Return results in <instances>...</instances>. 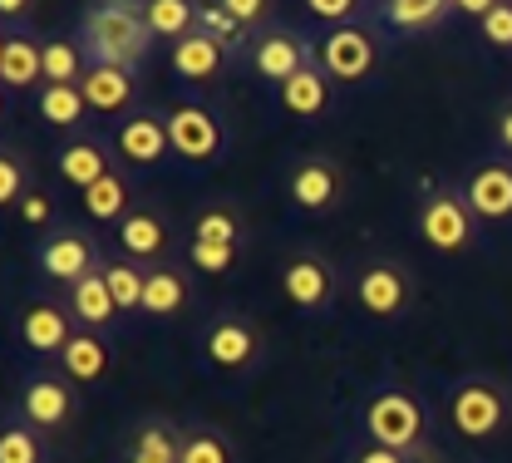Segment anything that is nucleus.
I'll return each instance as SVG.
<instances>
[{"mask_svg": "<svg viewBox=\"0 0 512 463\" xmlns=\"http://www.w3.org/2000/svg\"><path fill=\"white\" fill-rule=\"evenodd\" d=\"M478 45H488L493 55H512V0H498L478 20Z\"/></svg>", "mask_w": 512, "mask_h": 463, "instance_id": "nucleus-41", "label": "nucleus"}, {"mask_svg": "<svg viewBox=\"0 0 512 463\" xmlns=\"http://www.w3.org/2000/svg\"><path fill=\"white\" fill-rule=\"evenodd\" d=\"M84 104L94 119H128L133 109H143V74L138 69H124V65H89L84 79Z\"/></svg>", "mask_w": 512, "mask_h": 463, "instance_id": "nucleus-21", "label": "nucleus"}, {"mask_svg": "<svg viewBox=\"0 0 512 463\" xmlns=\"http://www.w3.org/2000/svg\"><path fill=\"white\" fill-rule=\"evenodd\" d=\"M183 463H237V449L217 424L188 419L183 424Z\"/></svg>", "mask_w": 512, "mask_h": 463, "instance_id": "nucleus-36", "label": "nucleus"}, {"mask_svg": "<svg viewBox=\"0 0 512 463\" xmlns=\"http://www.w3.org/2000/svg\"><path fill=\"white\" fill-rule=\"evenodd\" d=\"M350 296L355 306L380 321V326H394V321H409L414 316V301H419V276L414 266L394 252H370L350 266Z\"/></svg>", "mask_w": 512, "mask_h": 463, "instance_id": "nucleus-6", "label": "nucleus"}, {"mask_svg": "<svg viewBox=\"0 0 512 463\" xmlns=\"http://www.w3.org/2000/svg\"><path fill=\"white\" fill-rule=\"evenodd\" d=\"M281 193L301 217H330L350 202V173L335 153L325 148H306L286 163L281 173Z\"/></svg>", "mask_w": 512, "mask_h": 463, "instance_id": "nucleus-9", "label": "nucleus"}, {"mask_svg": "<svg viewBox=\"0 0 512 463\" xmlns=\"http://www.w3.org/2000/svg\"><path fill=\"white\" fill-rule=\"evenodd\" d=\"M345 463H414V459H404V454L384 449V444H375V439H355V444H350V454H345Z\"/></svg>", "mask_w": 512, "mask_h": 463, "instance_id": "nucleus-44", "label": "nucleus"}, {"mask_svg": "<svg viewBox=\"0 0 512 463\" xmlns=\"http://www.w3.org/2000/svg\"><path fill=\"white\" fill-rule=\"evenodd\" d=\"M74 30H79L94 65H124L138 74L158 45V35L143 15V0H89Z\"/></svg>", "mask_w": 512, "mask_h": 463, "instance_id": "nucleus-2", "label": "nucleus"}, {"mask_svg": "<svg viewBox=\"0 0 512 463\" xmlns=\"http://www.w3.org/2000/svg\"><path fill=\"white\" fill-rule=\"evenodd\" d=\"M79 395L84 390L50 360V365H35V370L20 375V385H15V414L30 419L40 434H64L79 419Z\"/></svg>", "mask_w": 512, "mask_h": 463, "instance_id": "nucleus-12", "label": "nucleus"}, {"mask_svg": "<svg viewBox=\"0 0 512 463\" xmlns=\"http://www.w3.org/2000/svg\"><path fill=\"white\" fill-rule=\"evenodd\" d=\"M0 89L5 99L45 89V35L35 25H0Z\"/></svg>", "mask_w": 512, "mask_h": 463, "instance_id": "nucleus-18", "label": "nucleus"}, {"mask_svg": "<svg viewBox=\"0 0 512 463\" xmlns=\"http://www.w3.org/2000/svg\"><path fill=\"white\" fill-rule=\"evenodd\" d=\"M276 104H281V114H291L296 124H330L335 114H340V84L325 74V65H306L301 74H291L281 89H276Z\"/></svg>", "mask_w": 512, "mask_h": 463, "instance_id": "nucleus-20", "label": "nucleus"}, {"mask_svg": "<svg viewBox=\"0 0 512 463\" xmlns=\"http://www.w3.org/2000/svg\"><path fill=\"white\" fill-rule=\"evenodd\" d=\"M35 183H40V178H35V158H30V148H25L20 138H10V143L0 148V212L10 217Z\"/></svg>", "mask_w": 512, "mask_h": 463, "instance_id": "nucleus-33", "label": "nucleus"}, {"mask_svg": "<svg viewBox=\"0 0 512 463\" xmlns=\"http://www.w3.org/2000/svg\"><path fill=\"white\" fill-rule=\"evenodd\" d=\"M183 262L197 276H232L242 262V247H212V242H183Z\"/></svg>", "mask_w": 512, "mask_h": 463, "instance_id": "nucleus-39", "label": "nucleus"}, {"mask_svg": "<svg viewBox=\"0 0 512 463\" xmlns=\"http://www.w3.org/2000/svg\"><path fill=\"white\" fill-rule=\"evenodd\" d=\"M104 281H109V291H114V306H119V316L124 321H143V291H148V266L133 262L128 252H109L104 257Z\"/></svg>", "mask_w": 512, "mask_h": 463, "instance_id": "nucleus-31", "label": "nucleus"}, {"mask_svg": "<svg viewBox=\"0 0 512 463\" xmlns=\"http://www.w3.org/2000/svg\"><path fill=\"white\" fill-rule=\"evenodd\" d=\"M232 65H237V55H232L227 45H217L212 35H202V30H192L188 40L168 45V74H173V79H178L188 94L222 84Z\"/></svg>", "mask_w": 512, "mask_h": 463, "instance_id": "nucleus-22", "label": "nucleus"}, {"mask_svg": "<svg viewBox=\"0 0 512 463\" xmlns=\"http://www.w3.org/2000/svg\"><path fill=\"white\" fill-rule=\"evenodd\" d=\"M266 326L242 306H217L202 316L197 326V365L222 375V380H242L266 365Z\"/></svg>", "mask_w": 512, "mask_h": 463, "instance_id": "nucleus-3", "label": "nucleus"}, {"mask_svg": "<svg viewBox=\"0 0 512 463\" xmlns=\"http://www.w3.org/2000/svg\"><path fill=\"white\" fill-rule=\"evenodd\" d=\"M444 424L463 444H493L512 429V385L503 375H458L444 395Z\"/></svg>", "mask_w": 512, "mask_h": 463, "instance_id": "nucleus-5", "label": "nucleus"}, {"mask_svg": "<svg viewBox=\"0 0 512 463\" xmlns=\"http://www.w3.org/2000/svg\"><path fill=\"white\" fill-rule=\"evenodd\" d=\"M355 424H360V439H375V444L404 454V459L444 463L434 454V419H429V404L419 399V390H409V385H399V380H384V385H375L370 395L360 399Z\"/></svg>", "mask_w": 512, "mask_h": 463, "instance_id": "nucleus-1", "label": "nucleus"}, {"mask_svg": "<svg viewBox=\"0 0 512 463\" xmlns=\"http://www.w3.org/2000/svg\"><path fill=\"white\" fill-rule=\"evenodd\" d=\"M453 20V0H375L370 25L389 40H424Z\"/></svg>", "mask_w": 512, "mask_h": 463, "instance_id": "nucleus-23", "label": "nucleus"}, {"mask_svg": "<svg viewBox=\"0 0 512 463\" xmlns=\"http://www.w3.org/2000/svg\"><path fill=\"white\" fill-rule=\"evenodd\" d=\"M64 375L79 385V390H99V385H109V375H114V365H119V350H114V335H99V331H79L69 345H64V355L55 360Z\"/></svg>", "mask_w": 512, "mask_h": 463, "instance_id": "nucleus-24", "label": "nucleus"}, {"mask_svg": "<svg viewBox=\"0 0 512 463\" xmlns=\"http://www.w3.org/2000/svg\"><path fill=\"white\" fill-rule=\"evenodd\" d=\"M192 271L183 257L148 266V291H143V321H178L192 306Z\"/></svg>", "mask_w": 512, "mask_h": 463, "instance_id": "nucleus-25", "label": "nucleus"}, {"mask_svg": "<svg viewBox=\"0 0 512 463\" xmlns=\"http://www.w3.org/2000/svg\"><path fill=\"white\" fill-rule=\"evenodd\" d=\"M64 301H69V311H74L79 331L114 335V326L124 321V316H119V306H114V291H109V281H104V266H99V271H89V276H79V281L64 291Z\"/></svg>", "mask_w": 512, "mask_h": 463, "instance_id": "nucleus-29", "label": "nucleus"}, {"mask_svg": "<svg viewBox=\"0 0 512 463\" xmlns=\"http://www.w3.org/2000/svg\"><path fill=\"white\" fill-rule=\"evenodd\" d=\"M114 247L128 252L133 262H143V266L173 262V252H178V217H173V212H163L158 202L143 198L124 222L114 227Z\"/></svg>", "mask_w": 512, "mask_h": 463, "instance_id": "nucleus-17", "label": "nucleus"}, {"mask_svg": "<svg viewBox=\"0 0 512 463\" xmlns=\"http://www.w3.org/2000/svg\"><path fill=\"white\" fill-rule=\"evenodd\" d=\"M114 148L124 158V168H158L173 158V138H168V109L143 104L128 119L114 124Z\"/></svg>", "mask_w": 512, "mask_h": 463, "instance_id": "nucleus-19", "label": "nucleus"}, {"mask_svg": "<svg viewBox=\"0 0 512 463\" xmlns=\"http://www.w3.org/2000/svg\"><path fill=\"white\" fill-rule=\"evenodd\" d=\"M217 5H222L227 15H237V20H242L252 35L281 20V15H276V5H281V0H217Z\"/></svg>", "mask_w": 512, "mask_h": 463, "instance_id": "nucleus-42", "label": "nucleus"}, {"mask_svg": "<svg viewBox=\"0 0 512 463\" xmlns=\"http://www.w3.org/2000/svg\"><path fill=\"white\" fill-rule=\"evenodd\" d=\"M242 65L252 69V79L271 84V89H281L291 74H301L306 65H316V40H311L301 25L276 20V25H266V30H256L252 35Z\"/></svg>", "mask_w": 512, "mask_h": 463, "instance_id": "nucleus-13", "label": "nucleus"}, {"mask_svg": "<svg viewBox=\"0 0 512 463\" xmlns=\"http://www.w3.org/2000/svg\"><path fill=\"white\" fill-rule=\"evenodd\" d=\"M94 65L79 30H50L45 35V84H79L84 69Z\"/></svg>", "mask_w": 512, "mask_h": 463, "instance_id": "nucleus-32", "label": "nucleus"}, {"mask_svg": "<svg viewBox=\"0 0 512 463\" xmlns=\"http://www.w3.org/2000/svg\"><path fill=\"white\" fill-rule=\"evenodd\" d=\"M168 138H173V158L183 168H217L232 148V124H227L222 104L183 89L168 104Z\"/></svg>", "mask_w": 512, "mask_h": 463, "instance_id": "nucleus-8", "label": "nucleus"}, {"mask_svg": "<svg viewBox=\"0 0 512 463\" xmlns=\"http://www.w3.org/2000/svg\"><path fill=\"white\" fill-rule=\"evenodd\" d=\"M197 30L212 35L217 45H227V50L237 55V65H242V55H247V45H252V30H247L237 15H227L217 0H202V10H197Z\"/></svg>", "mask_w": 512, "mask_h": 463, "instance_id": "nucleus-37", "label": "nucleus"}, {"mask_svg": "<svg viewBox=\"0 0 512 463\" xmlns=\"http://www.w3.org/2000/svg\"><path fill=\"white\" fill-rule=\"evenodd\" d=\"M79 335V321H74V311H69V301L64 296H45V291H35L25 306H20V316H15V340H20V350H30L35 360H60L64 345Z\"/></svg>", "mask_w": 512, "mask_h": 463, "instance_id": "nucleus-15", "label": "nucleus"}, {"mask_svg": "<svg viewBox=\"0 0 512 463\" xmlns=\"http://www.w3.org/2000/svg\"><path fill=\"white\" fill-rule=\"evenodd\" d=\"M40 0H0V25H30Z\"/></svg>", "mask_w": 512, "mask_h": 463, "instance_id": "nucleus-45", "label": "nucleus"}, {"mask_svg": "<svg viewBox=\"0 0 512 463\" xmlns=\"http://www.w3.org/2000/svg\"><path fill=\"white\" fill-rule=\"evenodd\" d=\"M188 242H212V247H252V222L232 198H207L192 207Z\"/></svg>", "mask_w": 512, "mask_h": 463, "instance_id": "nucleus-26", "label": "nucleus"}, {"mask_svg": "<svg viewBox=\"0 0 512 463\" xmlns=\"http://www.w3.org/2000/svg\"><path fill=\"white\" fill-rule=\"evenodd\" d=\"M50 434H40L30 419L5 414L0 424V463H50Z\"/></svg>", "mask_w": 512, "mask_h": 463, "instance_id": "nucleus-35", "label": "nucleus"}, {"mask_svg": "<svg viewBox=\"0 0 512 463\" xmlns=\"http://www.w3.org/2000/svg\"><path fill=\"white\" fill-rule=\"evenodd\" d=\"M276 291L281 301L306 316V321H330L335 316V301H340V266L335 257L316 247V242H301L291 247L281 266H276Z\"/></svg>", "mask_w": 512, "mask_h": 463, "instance_id": "nucleus-7", "label": "nucleus"}, {"mask_svg": "<svg viewBox=\"0 0 512 463\" xmlns=\"http://www.w3.org/2000/svg\"><path fill=\"white\" fill-rule=\"evenodd\" d=\"M35 114H40V124L55 133H84L89 124V104H84V89L79 84H45L40 94H35Z\"/></svg>", "mask_w": 512, "mask_h": 463, "instance_id": "nucleus-30", "label": "nucleus"}, {"mask_svg": "<svg viewBox=\"0 0 512 463\" xmlns=\"http://www.w3.org/2000/svg\"><path fill=\"white\" fill-rule=\"evenodd\" d=\"M316 60L340 89L375 84L384 74V35L370 25V15L350 20V25H330L316 40Z\"/></svg>", "mask_w": 512, "mask_h": 463, "instance_id": "nucleus-10", "label": "nucleus"}, {"mask_svg": "<svg viewBox=\"0 0 512 463\" xmlns=\"http://www.w3.org/2000/svg\"><path fill=\"white\" fill-rule=\"evenodd\" d=\"M197 10L202 0H143V15L158 35V45H178L197 30Z\"/></svg>", "mask_w": 512, "mask_h": 463, "instance_id": "nucleus-34", "label": "nucleus"}, {"mask_svg": "<svg viewBox=\"0 0 512 463\" xmlns=\"http://www.w3.org/2000/svg\"><path fill=\"white\" fill-rule=\"evenodd\" d=\"M493 5H498V0H453V15H458V20H473V25H478V20H483V15H488Z\"/></svg>", "mask_w": 512, "mask_h": 463, "instance_id": "nucleus-46", "label": "nucleus"}, {"mask_svg": "<svg viewBox=\"0 0 512 463\" xmlns=\"http://www.w3.org/2000/svg\"><path fill=\"white\" fill-rule=\"evenodd\" d=\"M458 188L473 207V217L483 222V232H503L512 227V158L508 153H483L458 173Z\"/></svg>", "mask_w": 512, "mask_h": 463, "instance_id": "nucleus-14", "label": "nucleus"}, {"mask_svg": "<svg viewBox=\"0 0 512 463\" xmlns=\"http://www.w3.org/2000/svg\"><path fill=\"white\" fill-rule=\"evenodd\" d=\"M124 463H183V424L143 414L124 439Z\"/></svg>", "mask_w": 512, "mask_h": 463, "instance_id": "nucleus-27", "label": "nucleus"}, {"mask_svg": "<svg viewBox=\"0 0 512 463\" xmlns=\"http://www.w3.org/2000/svg\"><path fill=\"white\" fill-rule=\"evenodd\" d=\"M50 168H55V183L74 188V193H89L99 178H109L114 168H124V158L114 148V133L84 129V133H69L60 148H55Z\"/></svg>", "mask_w": 512, "mask_h": 463, "instance_id": "nucleus-16", "label": "nucleus"}, {"mask_svg": "<svg viewBox=\"0 0 512 463\" xmlns=\"http://www.w3.org/2000/svg\"><path fill=\"white\" fill-rule=\"evenodd\" d=\"M25 232H35V237H45V232H55L60 227V193L50 188V183H35L30 193H25V202L10 212Z\"/></svg>", "mask_w": 512, "mask_h": 463, "instance_id": "nucleus-38", "label": "nucleus"}, {"mask_svg": "<svg viewBox=\"0 0 512 463\" xmlns=\"http://www.w3.org/2000/svg\"><path fill=\"white\" fill-rule=\"evenodd\" d=\"M79 202H84V222H89V227H119L143 198H138L133 168H114V173L99 178L89 193H79Z\"/></svg>", "mask_w": 512, "mask_h": 463, "instance_id": "nucleus-28", "label": "nucleus"}, {"mask_svg": "<svg viewBox=\"0 0 512 463\" xmlns=\"http://www.w3.org/2000/svg\"><path fill=\"white\" fill-rule=\"evenodd\" d=\"M508 60H512V55H508Z\"/></svg>", "mask_w": 512, "mask_h": 463, "instance_id": "nucleus-47", "label": "nucleus"}, {"mask_svg": "<svg viewBox=\"0 0 512 463\" xmlns=\"http://www.w3.org/2000/svg\"><path fill=\"white\" fill-rule=\"evenodd\" d=\"M375 0H301V10L316 20V25H350V20H365Z\"/></svg>", "mask_w": 512, "mask_h": 463, "instance_id": "nucleus-40", "label": "nucleus"}, {"mask_svg": "<svg viewBox=\"0 0 512 463\" xmlns=\"http://www.w3.org/2000/svg\"><path fill=\"white\" fill-rule=\"evenodd\" d=\"M30 257H35V276H40V281H50V286H64V291H69L79 276H89V271L104 266L109 247L99 242V232H94L89 222H60L55 232L35 237Z\"/></svg>", "mask_w": 512, "mask_h": 463, "instance_id": "nucleus-11", "label": "nucleus"}, {"mask_svg": "<svg viewBox=\"0 0 512 463\" xmlns=\"http://www.w3.org/2000/svg\"><path fill=\"white\" fill-rule=\"evenodd\" d=\"M493 153H508L512 158V94H503L493 104Z\"/></svg>", "mask_w": 512, "mask_h": 463, "instance_id": "nucleus-43", "label": "nucleus"}, {"mask_svg": "<svg viewBox=\"0 0 512 463\" xmlns=\"http://www.w3.org/2000/svg\"><path fill=\"white\" fill-rule=\"evenodd\" d=\"M414 232L434 257H473L483 247V222L463 198L458 178H434L424 183L419 207H414Z\"/></svg>", "mask_w": 512, "mask_h": 463, "instance_id": "nucleus-4", "label": "nucleus"}]
</instances>
